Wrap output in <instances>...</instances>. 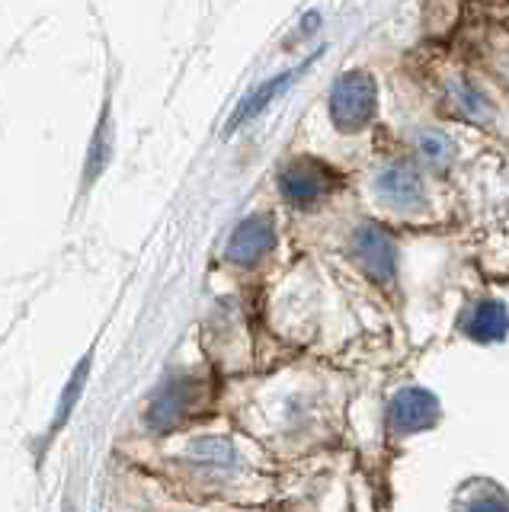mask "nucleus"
Instances as JSON below:
<instances>
[{
    "instance_id": "nucleus-15",
    "label": "nucleus",
    "mask_w": 509,
    "mask_h": 512,
    "mask_svg": "<svg viewBox=\"0 0 509 512\" xmlns=\"http://www.w3.org/2000/svg\"><path fill=\"white\" fill-rule=\"evenodd\" d=\"M417 151H420V157L426 160V164L442 167L445 160H449V154H452V144L442 132H420L417 135Z\"/></svg>"
},
{
    "instance_id": "nucleus-4",
    "label": "nucleus",
    "mask_w": 509,
    "mask_h": 512,
    "mask_svg": "<svg viewBox=\"0 0 509 512\" xmlns=\"http://www.w3.org/2000/svg\"><path fill=\"white\" fill-rule=\"evenodd\" d=\"M276 247V224L269 215H250L234 228L225 256L234 266H253Z\"/></svg>"
},
{
    "instance_id": "nucleus-8",
    "label": "nucleus",
    "mask_w": 509,
    "mask_h": 512,
    "mask_svg": "<svg viewBox=\"0 0 509 512\" xmlns=\"http://www.w3.org/2000/svg\"><path fill=\"white\" fill-rule=\"evenodd\" d=\"M189 461L199 474H209V477H228L237 471V448L231 439H221V436H202L193 445L186 448Z\"/></svg>"
},
{
    "instance_id": "nucleus-9",
    "label": "nucleus",
    "mask_w": 509,
    "mask_h": 512,
    "mask_svg": "<svg viewBox=\"0 0 509 512\" xmlns=\"http://www.w3.org/2000/svg\"><path fill=\"white\" fill-rule=\"evenodd\" d=\"M295 77V71H285V74H279V77H269V80H263V84L253 90V93H247L241 103H237V109H234V116L228 119V125H225V135H231V132H237L247 119H253V116H260V112L276 100V96L289 87V80Z\"/></svg>"
},
{
    "instance_id": "nucleus-14",
    "label": "nucleus",
    "mask_w": 509,
    "mask_h": 512,
    "mask_svg": "<svg viewBox=\"0 0 509 512\" xmlns=\"http://www.w3.org/2000/svg\"><path fill=\"white\" fill-rule=\"evenodd\" d=\"M87 372H90V359H84L81 365L74 368V375H71V381H68V388H65V394H61V407H58V416H55V429H61V426H65L68 413L74 410L77 397H81L84 384H87Z\"/></svg>"
},
{
    "instance_id": "nucleus-13",
    "label": "nucleus",
    "mask_w": 509,
    "mask_h": 512,
    "mask_svg": "<svg viewBox=\"0 0 509 512\" xmlns=\"http://www.w3.org/2000/svg\"><path fill=\"white\" fill-rule=\"evenodd\" d=\"M471 493L474 496H465V500H461L465 512H509L506 496L493 484H471Z\"/></svg>"
},
{
    "instance_id": "nucleus-7",
    "label": "nucleus",
    "mask_w": 509,
    "mask_h": 512,
    "mask_svg": "<svg viewBox=\"0 0 509 512\" xmlns=\"http://www.w3.org/2000/svg\"><path fill=\"white\" fill-rule=\"evenodd\" d=\"M439 420V400L423 388H407L391 400L388 423L394 432H420Z\"/></svg>"
},
{
    "instance_id": "nucleus-1",
    "label": "nucleus",
    "mask_w": 509,
    "mask_h": 512,
    "mask_svg": "<svg viewBox=\"0 0 509 512\" xmlns=\"http://www.w3.org/2000/svg\"><path fill=\"white\" fill-rule=\"evenodd\" d=\"M327 109H330V122L337 125L340 132L346 135L362 132L378 112V84L372 80V74H365V71L340 74L330 87Z\"/></svg>"
},
{
    "instance_id": "nucleus-5",
    "label": "nucleus",
    "mask_w": 509,
    "mask_h": 512,
    "mask_svg": "<svg viewBox=\"0 0 509 512\" xmlns=\"http://www.w3.org/2000/svg\"><path fill=\"white\" fill-rule=\"evenodd\" d=\"M199 404V384L193 378H170L161 391L154 394L145 420L154 429H170L177 426L183 416H189Z\"/></svg>"
},
{
    "instance_id": "nucleus-2",
    "label": "nucleus",
    "mask_w": 509,
    "mask_h": 512,
    "mask_svg": "<svg viewBox=\"0 0 509 512\" xmlns=\"http://www.w3.org/2000/svg\"><path fill=\"white\" fill-rule=\"evenodd\" d=\"M372 189H375V199L381 205L391 208V212H401V215H417L429 205V196H426V186L420 180V173L413 167H404V164L378 167Z\"/></svg>"
},
{
    "instance_id": "nucleus-11",
    "label": "nucleus",
    "mask_w": 509,
    "mask_h": 512,
    "mask_svg": "<svg viewBox=\"0 0 509 512\" xmlns=\"http://www.w3.org/2000/svg\"><path fill=\"white\" fill-rule=\"evenodd\" d=\"M449 93H452V100H455V106L461 109V116H465V119H471L477 125L493 122V103L474 84H468L465 77H452L449 80Z\"/></svg>"
},
{
    "instance_id": "nucleus-6",
    "label": "nucleus",
    "mask_w": 509,
    "mask_h": 512,
    "mask_svg": "<svg viewBox=\"0 0 509 512\" xmlns=\"http://www.w3.org/2000/svg\"><path fill=\"white\" fill-rule=\"evenodd\" d=\"M353 253L359 266L369 272L375 282H391L397 272V247L388 237V231L375 228V224H362L353 234Z\"/></svg>"
},
{
    "instance_id": "nucleus-12",
    "label": "nucleus",
    "mask_w": 509,
    "mask_h": 512,
    "mask_svg": "<svg viewBox=\"0 0 509 512\" xmlns=\"http://www.w3.org/2000/svg\"><path fill=\"white\" fill-rule=\"evenodd\" d=\"M109 157H113V112H109V100H106L100 125H97V132H93V141H90V154H87V173H84L87 186L103 173Z\"/></svg>"
},
{
    "instance_id": "nucleus-3",
    "label": "nucleus",
    "mask_w": 509,
    "mask_h": 512,
    "mask_svg": "<svg viewBox=\"0 0 509 512\" xmlns=\"http://www.w3.org/2000/svg\"><path fill=\"white\" fill-rule=\"evenodd\" d=\"M279 189L292 208H311L333 189V173L324 164H317L314 157H295L292 164L282 167Z\"/></svg>"
},
{
    "instance_id": "nucleus-10",
    "label": "nucleus",
    "mask_w": 509,
    "mask_h": 512,
    "mask_svg": "<svg viewBox=\"0 0 509 512\" xmlns=\"http://www.w3.org/2000/svg\"><path fill=\"white\" fill-rule=\"evenodd\" d=\"M465 330L474 336V340L493 343V340H500V336H506L509 314L500 301H481V304H474V311L468 314Z\"/></svg>"
}]
</instances>
